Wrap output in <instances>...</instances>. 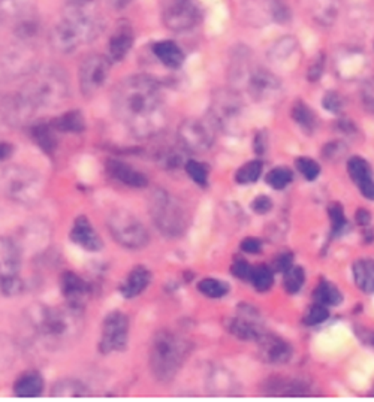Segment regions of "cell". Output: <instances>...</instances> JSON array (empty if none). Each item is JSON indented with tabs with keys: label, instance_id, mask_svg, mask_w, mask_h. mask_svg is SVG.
I'll return each mask as SVG.
<instances>
[{
	"label": "cell",
	"instance_id": "3",
	"mask_svg": "<svg viewBox=\"0 0 374 402\" xmlns=\"http://www.w3.org/2000/svg\"><path fill=\"white\" fill-rule=\"evenodd\" d=\"M16 97L30 120L37 112L56 109L69 97L66 72L54 65L37 66L28 77L23 89L16 93Z\"/></svg>",
	"mask_w": 374,
	"mask_h": 402
},
{
	"label": "cell",
	"instance_id": "56",
	"mask_svg": "<svg viewBox=\"0 0 374 402\" xmlns=\"http://www.w3.org/2000/svg\"><path fill=\"white\" fill-rule=\"evenodd\" d=\"M291 267H292V255L289 253H283L276 260H274V268H276L277 271L284 272V271H288Z\"/></svg>",
	"mask_w": 374,
	"mask_h": 402
},
{
	"label": "cell",
	"instance_id": "9",
	"mask_svg": "<svg viewBox=\"0 0 374 402\" xmlns=\"http://www.w3.org/2000/svg\"><path fill=\"white\" fill-rule=\"evenodd\" d=\"M107 226L114 241L128 250L144 248L150 241L144 223L128 209L112 211L107 219Z\"/></svg>",
	"mask_w": 374,
	"mask_h": 402
},
{
	"label": "cell",
	"instance_id": "29",
	"mask_svg": "<svg viewBox=\"0 0 374 402\" xmlns=\"http://www.w3.org/2000/svg\"><path fill=\"white\" fill-rule=\"evenodd\" d=\"M44 379L40 372L29 371L21 374L14 383V394L18 398H37L44 392Z\"/></svg>",
	"mask_w": 374,
	"mask_h": 402
},
{
	"label": "cell",
	"instance_id": "32",
	"mask_svg": "<svg viewBox=\"0 0 374 402\" xmlns=\"http://www.w3.org/2000/svg\"><path fill=\"white\" fill-rule=\"evenodd\" d=\"M155 56L169 69H179L184 61L183 49L172 41H160L153 47Z\"/></svg>",
	"mask_w": 374,
	"mask_h": 402
},
{
	"label": "cell",
	"instance_id": "47",
	"mask_svg": "<svg viewBox=\"0 0 374 402\" xmlns=\"http://www.w3.org/2000/svg\"><path fill=\"white\" fill-rule=\"evenodd\" d=\"M295 166L307 181H315L320 173L319 163L310 157H298Z\"/></svg>",
	"mask_w": 374,
	"mask_h": 402
},
{
	"label": "cell",
	"instance_id": "57",
	"mask_svg": "<svg viewBox=\"0 0 374 402\" xmlns=\"http://www.w3.org/2000/svg\"><path fill=\"white\" fill-rule=\"evenodd\" d=\"M358 187H359L361 193L364 195V197H367L370 200H374V180L373 178L366 181V183H363V184H359Z\"/></svg>",
	"mask_w": 374,
	"mask_h": 402
},
{
	"label": "cell",
	"instance_id": "6",
	"mask_svg": "<svg viewBox=\"0 0 374 402\" xmlns=\"http://www.w3.org/2000/svg\"><path fill=\"white\" fill-rule=\"evenodd\" d=\"M148 211L157 231L167 238L181 236L189 226V216L184 205L164 188H157L150 196Z\"/></svg>",
	"mask_w": 374,
	"mask_h": 402
},
{
	"label": "cell",
	"instance_id": "12",
	"mask_svg": "<svg viewBox=\"0 0 374 402\" xmlns=\"http://www.w3.org/2000/svg\"><path fill=\"white\" fill-rule=\"evenodd\" d=\"M210 116L223 132L235 133L243 116V100L234 90H217L211 99Z\"/></svg>",
	"mask_w": 374,
	"mask_h": 402
},
{
	"label": "cell",
	"instance_id": "52",
	"mask_svg": "<svg viewBox=\"0 0 374 402\" xmlns=\"http://www.w3.org/2000/svg\"><path fill=\"white\" fill-rule=\"evenodd\" d=\"M252 209L256 212V214L264 216L272 209V200L268 196L260 195V196L255 197V200L252 202Z\"/></svg>",
	"mask_w": 374,
	"mask_h": 402
},
{
	"label": "cell",
	"instance_id": "20",
	"mask_svg": "<svg viewBox=\"0 0 374 402\" xmlns=\"http://www.w3.org/2000/svg\"><path fill=\"white\" fill-rule=\"evenodd\" d=\"M69 238L73 244H77L78 247L87 251H99L104 245L102 238L99 236V233L93 228V224L85 216H80L75 219L71 228Z\"/></svg>",
	"mask_w": 374,
	"mask_h": 402
},
{
	"label": "cell",
	"instance_id": "48",
	"mask_svg": "<svg viewBox=\"0 0 374 402\" xmlns=\"http://www.w3.org/2000/svg\"><path fill=\"white\" fill-rule=\"evenodd\" d=\"M229 372H215L213 374V383H211V389H213V394L217 395H231L234 394L232 391V379L231 375H228Z\"/></svg>",
	"mask_w": 374,
	"mask_h": 402
},
{
	"label": "cell",
	"instance_id": "7",
	"mask_svg": "<svg viewBox=\"0 0 374 402\" xmlns=\"http://www.w3.org/2000/svg\"><path fill=\"white\" fill-rule=\"evenodd\" d=\"M61 18L78 33L83 45L93 42L104 30L101 0H66Z\"/></svg>",
	"mask_w": 374,
	"mask_h": 402
},
{
	"label": "cell",
	"instance_id": "31",
	"mask_svg": "<svg viewBox=\"0 0 374 402\" xmlns=\"http://www.w3.org/2000/svg\"><path fill=\"white\" fill-rule=\"evenodd\" d=\"M264 392L268 395H283V396H303L308 394V386L301 380H286L272 379L265 383Z\"/></svg>",
	"mask_w": 374,
	"mask_h": 402
},
{
	"label": "cell",
	"instance_id": "22",
	"mask_svg": "<svg viewBox=\"0 0 374 402\" xmlns=\"http://www.w3.org/2000/svg\"><path fill=\"white\" fill-rule=\"evenodd\" d=\"M334 65L340 77L352 80L367 68V59L358 48H343L337 53Z\"/></svg>",
	"mask_w": 374,
	"mask_h": 402
},
{
	"label": "cell",
	"instance_id": "23",
	"mask_svg": "<svg viewBox=\"0 0 374 402\" xmlns=\"http://www.w3.org/2000/svg\"><path fill=\"white\" fill-rule=\"evenodd\" d=\"M49 44H52L57 53L61 54H71L77 51V48L83 45L77 32L64 18L54 24L52 32H49Z\"/></svg>",
	"mask_w": 374,
	"mask_h": 402
},
{
	"label": "cell",
	"instance_id": "42",
	"mask_svg": "<svg viewBox=\"0 0 374 402\" xmlns=\"http://www.w3.org/2000/svg\"><path fill=\"white\" fill-rule=\"evenodd\" d=\"M306 283V272L301 267H291L288 271H284V280H283V286L284 291L295 295L299 291H301L303 286Z\"/></svg>",
	"mask_w": 374,
	"mask_h": 402
},
{
	"label": "cell",
	"instance_id": "25",
	"mask_svg": "<svg viewBox=\"0 0 374 402\" xmlns=\"http://www.w3.org/2000/svg\"><path fill=\"white\" fill-rule=\"evenodd\" d=\"M133 32L129 24H120L108 42V54L111 61H120L128 56L133 47Z\"/></svg>",
	"mask_w": 374,
	"mask_h": 402
},
{
	"label": "cell",
	"instance_id": "38",
	"mask_svg": "<svg viewBox=\"0 0 374 402\" xmlns=\"http://www.w3.org/2000/svg\"><path fill=\"white\" fill-rule=\"evenodd\" d=\"M347 172L356 185L373 178V169L370 163L363 157H352L347 162Z\"/></svg>",
	"mask_w": 374,
	"mask_h": 402
},
{
	"label": "cell",
	"instance_id": "45",
	"mask_svg": "<svg viewBox=\"0 0 374 402\" xmlns=\"http://www.w3.org/2000/svg\"><path fill=\"white\" fill-rule=\"evenodd\" d=\"M184 169H186V173L189 175V178L193 180V183H196L198 185L204 187L208 184L210 171L204 163L196 162V160H189V162H186Z\"/></svg>",
	"mask_w": 374,
	"mask_h": 402
},
{
	"label": "cell",
	"instance_id": "28",
	"mask_svg": "<svg viewBox=\"0 0 374 402\" xmlns=\"http://www.w3.org/2000/svg\"><path fill=\"white\" fill-rule=\"evenodd\" d=\"M61 293L69 300V304L81 307L80 303H83V299L89 295L90 287L87 284L80 275L75 272H65L61 275Z\"/></svg>",
	"mask_w": 374,
	"mask_h": 402
},
{
	"label": "cell",
	"instance_id": "60",
	"mask_svg": "<svg viewBox=\"0 0 374 402\" xmlns=\"http://www.w3.org/2000/svg\"><path fill=\"white\" fill-rule=\"evenodd\" d=\"M12 152H14V148H12L11 144L0 142V162L6 160L12 154Z\"/></svg>",
	"mask_w": 374,
	"mask_h": 402
},
{
	"label": "cell",
	"instance_id": "46",
	"mask_svg": "<svg viewBox=\"0 0 374 402\" xmlns=\"http://www.w3.org/2000/svg\"><path fill=\"white\" fill-rule=\"evenodd\" d=\"M328 216L331 220V229L334 235H342L347 228V220L342 204L335 202L328 207Z\"/></svg>",
	"mask_w": 374,
	"mask_h": 402
},
{
	"label": "cell",
	"instance_id": "54",
	"mask_svg": "<svg viewBox=\"0 0 374 402\" xmlns=\"http://www.w3.org/2000/svg\"><path fill=\"white\" fill-rule=\"evenodd\" d=\"M323 72V56H319L308 69V80L310 81H318L320 78V75Z\"/></svg>",
	"mask_w": 374,
	"mask_h": 402
},
{
	"label": "cell",
	"instance_id": "44",
	"mask_svg": "<svg viewBox=\"0 0 374 402\" xmlns=\"http://www.w3.org/2000/svg\"><path fill=\"white\" fill-rule=\"evenodd\" d=\"M198 291L208 298L219 299L229 292V286L216 279H204L198 283Z\"/></svg>",
	"mask_w": 374,
	"mask_h": 402
},
{
	"label": "cell",
	"instance_id": "16",
	"mask_svg": "<svg viewBox=\"0 0 374 402\" xmlns=\"http://www.w3.org/2000/svg\"><path fill=\"white\" fill-rule=\"evenodd\" d=\"M243 84L256 102H270L277 99L282 92V84L276 75L259 66H252Z\"/></svg>",
	"mask_w": 374,
	"mask_h": 402
},
{
	"label": "cell",
	"instance_id": "21",
	"mask_svg": "<svg viewBox=\"0 0 374 402\" xmlns=\"http://www.w3.org/2000/svg\"><path fill=\"white\" fill-rule=\"evenodd\" d=\"M36 16V0H0V23L17 26L23 20Z\"/></svg>",
	"mask_w": 374,
	"mask_h": 402
},
{
	"label": "cell",
	"instance_id": "30",
	"mask_svg": "<svg viewBox=\"0 0 374 402\" xmlns=\"http://www.w3.org/2000/svg\"><path fill=\"white\" fill-rule=\"evenodd\" d=\"M311 17L320 26L331 28L340 12L339 0H310Z\"/></svg>",
	"mask_w": 374,
	"mask_h": 402
},
{
	"label": "cell",
	"instance_id": "59",
	"mask_svg": "<svg viewBox=\"0 0 374 402\" xmlns=\"http://www.w3.org/2000/svg\"><path fill=\"white\" fill-rule=\"evenodd\" d=\"M356 221L361 226H367L371 221V214L367 209H358L356 211Z\"/></svg>",
	"mask_w": 374,
	"mask_h": 402
},
{
	"label": "cell",
	"instance_id": "35",
	"mask_svg": "<svg viewBox=\"0 0 374 402\" xmlns=\"http://www.w3.org/2000/svg\"><path fill=\"white\" fill-rule=\"evenodd\" d=\"M52 124L57 132L64 133H81L85 129V120L78 109L65 112L64 116L56 118Z\"/></svg>",
	"mask_w": 374,
	"mask_h": 402
},
{
	"label": "cell",
	"instance_id": "51",
	"mask_svg": "<svg viewBox=\"0 0 374 402\" xmlns=\"http://www.w3.org/2000/svg\"><path fill=\"white\" fill-rule=\"evenodd\" d=\"M252 268H253V267H251V263L243 260V259H240V260H235V262H234V265L231 267V272H232V275H235L236 279L248 280V277H251Z\"/></svg>",
	"mask_w": 374,
	"mask_h": 402
},
{
	"label": "cell",
	"instance_id": "50",
	"mask_svg": "<svg viewBox=\"0 0 374 402\" xmlns=\"http://www.w3.org/2000/svg\"><path fill=\"white\" fill-rule=\"evenodd\" d=\"M322 105L323 108H325L327 111L332 112V114H335V112H340L342 108H343V100L340 97L339 93H334V92H330L325 95V97H323L322 100Z\"/></svg>",
	"mask_w": 374,
	"mask_h": 402
},
{
	"label": "cell",
	"instance_id": "26",
	"mask_svg": "<svg viewBox=\"0 0 374 402\" xmlns=\"http://www.w3.org/2000/svg\"><path fill=\"white\" fill-rule=\"evenodd\" d=\"M150 281H152V272L143 265L135 267L120 286V293L126 299L140 296L148 287Z\"/></svg>",
	"mask_w": 374,
	"mask_h": 402
},
{
	"label": "cell",
	"instance_id": "13",
	"mask_svg": "<svg viewBox=\"0 0 374 402\" xmlns=\"http://www.w3.org/2000/svg\"><path fill=\"white\" fill-rule=\"evenodd\" d=\"M243 16L251 26L262 28L270 23H286L291 18V12L283 0H246Z\"/></svg>",
	"mask_w": 374,
	"mask_h": 402
},
{
	"label": "cell",
	"instance_id": "1",
	"mask_svg": "<svg viewBox=\"0 0 374 402\" xmlns=\"http://www.w3.org/2000/svg\"><path fill=\"white\" fill-rule=\"evenodd\" d=\"M112 111L136 138H150L167 126V114L157 83L147 75H133L117 84Z\"/></svg>",
	"mask_w": 374,
	"mask_h": 402
},
{
	"label": "cell",
	"instance_id": "58",
	"mask_svg": "<svg viewBox=\"0 0 374 402\" xmlns=\"http://www.w3.org/2000/svg\"><path fill=\"white\" fill-rule=\"evenodd\" d=\"M265 150H267V135L265 133H258L256 135V140H255V152L258 154H262V153H265Z\"/></svg>",
	"mask_w": 374,
	"mask_h": 402
},
{
	"label": "cell",
	"instance_id": "39",
	"mask_svg": "<svg viewBox=\"0 0 374 402\" xmlns=\"http://www.w3.org/2000/svg\"><path fill=\"white\" fill-rule=\"evenodd\" d=\"M292 118L298 126L307 132H313L316 128V116L304 102H296L292 108Z\"/></svg>",
	"mask_w": 374,
	"mask_h": 402
},
{
	"label": "cell",
	"instance_id": "17",
	"mask_svg": "<svg viewBox=\"0 0 374 402\" xmlns=\"http://www.w3.org/2000/svg\"><path fill=\"white\" fill-rule=\"evenodd\" d=\"M179 141L183 148L189 150V152L203 153L213 145L215 133L211 130L210 124L191 118L186 120L179 128Z\"/></svg>",
	"mask_w": 374,
	"mask_h": 402
},
{
	"label": "cell",
	"instance_id": "14",
	"mask_svg": "<svg viewBox=\"0 0 374 402\" xmlns=\"http://www.w3.org/2000/svg\"><path fill=\"white\" fill-rule=\"evenodd\" d=\"M129 341V319L121 311H112L107 314L102 323L101 341L99 350L104 355L117 353L126 348Z\"/></svg>",
	"mask_w": 374,
	"mask_h": 402
},
{
	"label": "cell",
	"instance_id": "27",
	"mask_svg": "<svg viewBox=\"0 0 374 402\" xmlns=\"http://www.w3.org/2000/svg\"><path fill=\"white\" fill-rule=\"evenodd\" d=\"M299 51H301V48H299V44L294 36H283L270 48L268 59L277 66L289 65Z\"/></svg>",
	"mask_w": 374,
	"mask_h": 402
},
{
	"label": "cell",
	"instance_id": "33",
	"mask_svg": "<svg viewBox=\"0 0 374 402\" xmlns=\"http://www.w3.org/2000/svg\"><path fill=\"white\" fill-rule=\"evenodd\" d=\"M354 279L359 291L374 293V260L361 259L354 265Z\"/></svg>",
	"mask_w": 374,
	"mask_h": 402
},
{
	"label": "cell",
	"instance_id": "4",
	"mask_svg": "<svg viewBox=\"0 0 374 402\" xmlns=\"http://www.w3.org/2000/svg\"><path fill=\"white\" fill-rule=\"evenodd\" d=\"M191 353V344L184 338L167 329L155 334L150 346V370L162 383L176 379Z\"/></svg>",
	"mask_w": 374,
	"mask_h": 402
},
{
	"label": "cell",
	"instance_id": "11",
	"mask_svg": "<svg viewBox=\"0 0 374 402\" xmlns=\"http://www.w3.org/2000/svg\"><path fill=\"white\" fill-rule=\"evenodd\" d=\"M160 17L168 30L184 33L201 24L204 12L196 0H162Z\"/></svg>",
	"mask_w": 374,
	"mask_h": 402
},
{
	"label": "cell",
	"instance_id": "24",
	"mask_svg": "<svg viewBox=\"0 0 374 402\" xmlns=\"http://www.w3.org/2000/svg\"><path fill=\"white\" fill-rule=\"evenodd\" d=\"M107 171L116 181L133 187V188H143L147 185L148 180L143 172L138 169H135L133 166L128 165V163L120 162V160H109L107 163Z\"/></svg>",
	"mask_w": 374,
	"mask_h": 402
},
{
	"label": "cell",
	"instance_id": "10",
	"mask_svg": "<svg viewBox=\"0 0 374 402\" xmlns=\"http://www.w3.org/2000/svg\"><path fill=\"white\" fill-rule=\"evenodd\" d=\"M23 256L16 240L9 236L0 238V292L6 296H17L23 292L20 279Z\"/></svg>",
	"mask_w": 374,
	"mask_h": 402
},
{
	"label": "cell",
	"instance_id": "61",
	"mask_svg": "<svg viewBox=\"0 0 374 402\" xmlns=\"http://www.w3.org/2000/svg\"><path fill=\"white\" fill-rule=\"evenodd\" d=\"M107 2L112 6V8H116V9H121L124 6H128L132 0H107Z\"/></svg>",
	"mask_w": 374,
	"mask_h": 402
},
{
	"label": "cell",
	"instance_id": "40",
	"mask_svg": "<svg viewBox=\"0 0 374 402\" xmlns=\"http://www.w3.org/2000/svg\"><path fill=\"white\" fill-rule=\"evenodd\" d=\"M255 286V288L258 292H267L271 288L272 283H274V274L271 271V268L265 267V265H258L252 268L251 277H248Z\"/></svg>",
	"mask_w": 374,
	"mask_h": 402
},
{
	"label": "cell",
	"instance_id": "53",
	"mask_svg": "<svg viewBox=\"0 0 374 402\" xmlns=\"http://www.w3.org/2000/svg\"><path fill=\"white\" fill-rule=\"evenodd\" d=\"M241 250L248 255H256L262 250V243L258 238H244L241 241Z\"/></svg>",
	"mask_w": 374,
	"mask_h": 402
},
{
	"label": "cell",
	"instance_id": "41",
	"mask_svg": "<svg viewBox=\"0 0 374 402\" xmlns=\"http://www.w3.org/2000/svg\"><path fill=\"white\" fill-rule=\"evenodd\" d=\"M262 173V162L252 160L247 162L239 171L235 172V181L239 184H252L256 183Z\"/></svg>",
	"mask_w": 374,
	"mask_h": 402
},
{
	"label": "cell",
	"instance_id": "15",
	"mask_svg": "<svg viewBox=\"0 0 374 402\" xmlns=\"http://www.w3.org/2000/svg\"><path fill=\"white\" fill-rule=\"evenodd\" d=\"M111 71V60L102 54H92L85 57L80 66L78 81L81 93L87 97L96 95L108 81Z\"/></svg>",
	"mask_w": 374,
	"mask_h": 402
},
{
	"label": "cell",
	"instance_id": "37",
	"mask_svg": "<svg viewBox=\"0 0 374 402\" xmlns=\"http://www.w3.org/2000/svg\"><path fill=\"white\" fill-rule=\"evenodd\" d=\"M315 300L322 305H340L343 303V295L335 284L322 280L315 291Z\"/></svg>",
	"mask_w": 374,
	"mask_h": 402
},
{
	"label": "cell",
	"instance_id": "49",
	"mask_svg": "<svg viewBox=\"0 0 374 402\" xmlns=\"http://www.w3.org/2000/svg\"><path fill=\"white\" fill-rule=\"evenodd\" d=\"M330 317V311L327 308V305H322V304H315L311 307L304 316V323L307 326H316L325 322Z\"/></svg>",
	"mask_w": 374,
	"mask_h": 402
},
{
	"label": "cell",
	"instance_id": "8",
	"mask_svg": "<svg viewBox=\"0 0 374 402\" xmlns=\"http://www.w3.org/2000/svg\"><path fill=\"white\" fill-rule=\"evenodd\" d=\"M37 49L33 42L18 39L0 54V81H14L29 77L37 69Z\"/></svg>",
	"mask_w": 374,
	"mask_h": 402
},
{
	"label": "cell",
	"instance_id": "2",
	"mask_svg": "<svg viewBox=\"0 0 374 402\" xmlns=\"http://www.w3.org/2000/svg\"><path fill=\"white\" fill-rule=\"evenodd\" d=\"M26 320L35 340L47 350H64L78 340L84 320L81 307L33 305L26 312Z\"/></svg>",
	"mask_w": 374,
	"mask_h": 402
},
{
	"label": "cell",
	"instance_id": "36",
	"mask_svg": "<svg viewBox=\"0 0 374 402\" xmlns=\"http://www.w3.org/2000/svg\"><path fill=\"white\" fill-rule=\"evenodd\" d=\"M56 129L53 124H36L33 128V138L47 154H53L57 148V138Z\"/></svg>",
	"mask_w": 374,
	"mask_h": 402
},
{
	"label": "cell",
	"instance_id": "43",
	"mask_svg": "<svg viewBox=\"0 0 374 402\" xmlns=\"http://www.w3.org/2000/svg\"><path fill=\"white\" fill-rule=\"evenodd\" d=\"M294 180V173L289 168H284V166H279V168H274L271 169L265 181L271 188H276V190H283L284 187H288Z\"/></svg>",
	"mask_w": 374,
	"mask_h": 402
},
{
	"label": "cell",
	"instance_id": "55",
	"mask_svg": "<svg viewBox=\"0 0 374 402\" xmlns=\"http://www.w3.org/2000/svg\"><path fill=\"white\" fill-rule=\"evenodd\" d=\"M355 331L358 335V340H361L364 344H367L370 347H374V332L373 331L364 328V326H359V328L356 326Z\"/></svg>",
	"mask_w": 374,
	"mask_h": 402
},
{
	"label": "cell",
	"instance_id": "19",
	"mask_svg": "<svg viewBox=\"0 0 374 402\" xmlns=\"http://www.w3.org/2000/svg\"><path fill=\"white\" fill-rule=\"evenodd\" d=\"M258 344L262 360L272 363V365H282V363L289 362L294 353V350L288 341L267 332L259 336Z\"/></svg>",
	"mask_w": 374,
	"mask_h": 402
},
{
	"label": "cell",
	"instance_id": "5",
	"mask_svg": "<svg viewBox=\"0 0 374 402\" xmlns=\"http://www.w3.org/2000/svg\"><path fill=\"white\" fill-rule=\"evenodd\" d=\"M44 178L41 173L21 165H9L0 171V195L11 202L33 205L40 202L44 193Z\"/></svg>",
	"mask_w": 374,
	"mask_h": 402
},
{
	"label": "cell",
	"instance_id": "18",
	"mask_svg": "<svg viewBox=\"0 0 374 402\" xmlns=\"http://www.w3.org/2000/svg\"><path fill=\"white\" fill-rule=\"evenodd\" d=\"M228 328L232 335L244 341H258L259 336L265 332L264 326H262L259 320V316L256 312H253V308L251 307H243L240 312L236 314L234 319H231Z\"/></svg>",
	"mask_w": 374,
	"mask_h": 402
},
{
	"label": "cell",
	"instance_id": "34",
	"mask_svg": "<svg viewBox=\"0 0 374 402\" xmlns=\"http://www.w3.org/2000/svg\"><path fill=\"white\" fill-rule=\"evenodd\" d=\"M89 395V389L77 379H64L54 383L52 389V396L54 398H83Z\"/></svg>",
	"mask_w": 374,
	"mask_h": 402
}]
</instances>
